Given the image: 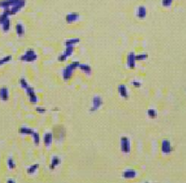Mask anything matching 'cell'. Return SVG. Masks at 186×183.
Returning a JSON list of instances; mask_svg holds the SVG:
<instances>
[{
	"label": "cell",
	"instance_id": "6da1fadb",
	"mask_svg": "<svg viewBox=\"0 0 186 183\" xmlns=\"http://www.w3.org/2000/svg\"><path fill=\"white\" fill-rule=\"evenodd\" d=\"M79 64H80V63L77 62V61H74V62H72L71 64H69V65L63 70V79H64L65 81H67V80H69V79H71V77H72V75H73V72L78 67Z\"/></svg>",
	"mask_w": 186,
	"mask_h": 183
},
{
	"label": "cell",
	"instance_id": "7a4b0ae2",
	"mask_svg": "<svg viewBox=\"0 0 186 183\" xmlns=\"http://www.w3.org/2000/svg\"><path fill=\"white\" fill-rule=\"evenodd\" d=\"M36 59H37V55L33 49L26 50L23 56L20 57V60L25 62H34L35 60H36Z\"/></svg>",
	"mask_w": 186,
	"mask_h": 183
},
{
	"label": "cell",
	"instance_id": "3957f363",
	"mask_svg": "<svg viewBox=\"0 0 186 183\" xmlns=\"http://www.w3.org/2000/svg\"><path fill=\"white\" fill-rule=\"evenodd\" d=\"M121 144V150L124 154H128L131 149V144H130V139L127 137H122L120 140Z\"/></svg>",
	"mask_w": 186,
	"mask_h": 183
},
{
	"label": "cell",
	"instance_id": "277c9868",
	"mask_svg": "<svg viewBox=\"0 0 186 183\" xmlns=\"http://www.w3.org/2000/svg\"><path fill=\"white\" fill-rule=\"evenodd\" d=\"M103 105V99L99 96H95L93 98V105L90 108V112H96L102 107Z\"/></svg>",
	"mask_w": 186,
	"mask_h": 183
},
{
	"label": "cell",
	"instance_id": "5b68a950",
	"mask_svg": "<svg viewBox=\"0 0 186 183\" xmlns=\"http://www.w3.org/2000/svg\"><path fill=\"white\" fill-rule=\"evenodd\" d=\"M173 151L171 142L168 139H163L162 141V152L163 154H170Z\"/></svg>",
	"mask_w": 186,
	"mask_h": 183
},
{
	"label": "cell",
	"instance_id": "8992f818",
	"mask_svg": "<svg viewBox=\"0 0 186 183\" xmlns=\"http://www.w3.org/2000/svg\"><path fill=\"white\" fill-rule=\"evenodd\" d=\"M74 47H73V46L65 47V52L61 55V56H59L58 60H59V61H61V62L65 61V60H66V59H67L68 57H70L71 55L73 54V52H74Z\"/></svg>",
	"mask_w": 186,
	"mask_h": 183
},
{
	"label": "cell",
	"instance_id": "52a82bcc",
	"mask_svg": "<svg viewBox=\"0 0 186 183\" xmlns=\"http://www.w3.org/2000/svg\"><path fill=\"white\" fill-rule=\"evenodd\" d=\"M26 95L28 96L29 98V101L33 104H35L37 101H38V99H37V96L35 95V89L33 87H31L30 86L26 89Z\"/></svg>",
	"mask_w": 186,
	"mask_h": 183
},
{
	"label": "cell",
	"instance_id": "ba28073f",
	"mask_svg": "<svg viewBox=\"0 0 186 183\" xmlns=\"http://www.w3.org/2000/svg\"><path fill=\"white\" fill-rule=\"evenodd\" d=\"M21 0H1L0 1V7H2L3 9L11 7L15 5H16L18 2H20Z\"/></svg>",
	"mask_w": 186,
	"mask_h": 183
},
{
	"label": "cell",
	"instance_id": "9c48e42d",
	"mask_svg": "<svg viewBox=\"0 0 186 183\" xmlns=\"http://www.w3.org/2000/svg\"><path fill=\"white\" fill-rule=\"evenodd\" d=\"M137 173L135 170H132V169H127L124 171L123 173V177L126 179H135L136 177Z\"/></svg>",
	"mask_w": 186,
	"mask_h": 183
},
{
	"label": "cell",
	"instance_id": "30bf717a",
	"mask_svg": "<svg viewBox=\"0 0 186 183\" xmlns=\"http://www.w3.org/2000/svg\"><path fill=\"white\" fill-rule=\"evenodd\" d=\"M78 19H79V14H77V13H69L65 16V20L67 23L76 22Z\"/></svg>",
	"mask_w": 186,
	"mask_h": 183
},
{
	"label": "cell",
	"instance_id": "8fae6325",
	"mask_svg": "<svg viewBox=\"0 0 186 183\" xmlns=\"http://www.w3.org/2000/svg\"><path fill=\"white\" fill-rule=\"evenodd\" d=\"M135 55L134 53H130L128 55V58H127V66L128 67H130L131 69L135 68Z\"/></svg>",
	"mask_w": 186,
	"mask_h": 183
},
{
	"label": "cell",
	"instance_id": "7c38bea8",
	"mask_svg": "<svg viewBox=\"0 0 186 183\" xmlns=\"http://www.w3.org/2000/svg\"><path fill=\"white\" fill-rule=\"evenodd\" d=\"M0 99L3 101H7L9 99V92L7 87H2L0 88Z\"/></svg>",
	"mask_w": 186,
	"mask_h": 183
},
{
	"label": "cell",
	"instance_id": "4fadbf2b",
	"mask_svg": "<svg viewBox=\"0 0 186 183\" xmlns=\"http://www.w3.org/2000/svg\"><path fill=\"white\" fill-rule=\"evenodd\" d=\"M118 92L120 96L124 99H128V90L125 85H119L118 86Z\"/></svg>",
	"mask_w": 186,
	"mask_h": 183
},
{
	"label": "cell",
	"instance_id": "5bb4252c",
	"mask_svg": "<svg viewBox=\"0 0 186 183\" xmlns=\"http://www.w3.org/2000/svg\"><path fill=\"white\" fill-rule=\"evenodd\" d=\"M53 142V134L51 132H47L44 136V143L46 147H50Z\"/></svg>",
	"mask_w": 186,
	"mask_h": 183
},
{
	"label": "cell",
	"instance_id": "9a60e30c",
	"mask_svg": "<svg viewBox=\"0 0 186 183\" xmlns=\"http://www.w3.org/2000/svg\"><path fill=\"white\" fill-rule=\"evenodd\" d=\"M136 16H137V17L141 18V19H143V18L146 16V8H145L143 6H140V7L137 8Z\"/></svg>",
	"mask_w": 186,
	"mask_h": 183
},
{
	"label": "cell",
	"instance_id": "2e32d148",
	"mask_svg": "<svg viewBox=\"0 0 186 183\" xmlns=\"http://www.w3.org/2000/svg\"><path fill=\"white\" fill-rule=\"evenodd\" d=\"M15 31H16L17 36H19V38H21V36H23L25 35V27H24V26L21 23H17L15 25Z\"/></svg>",
	"mask_w": 186,
	"mask_h": 183
},
{
	"label": "cell",
	"instance_id": "e0dca14e",
	"mask_svg": "<svg viewBox=\"0 0 186 183\" xmlns=\"http://www.w3.org/2000/svg\"><path fill=\"white\" fill-rule=\"evenodd\" d=\"M60 163H61V159L58 157H57V156L53 157V159L51 160V164H50L51 170H54V168H57Z\"/></svg>",
	"mask_w": 186,
	"mask_h": 183
},
{
	"label": "cell",
	"instance_id": "ac0fdd59",
	"mask_svg": "<svg viewBox=\"0 0 186 183\" xmlns=\"http://www.w3.org/2000/svg\"><path fill=\"white\" fill-rule=\"evenodd\" d=\"M78 68H80L83 72H85V74H87V75H90L91 72H92L91 67L89 65H87V64H79Z\"/></svg>",
	"mask_w": 186,
	"mask_h": 183
},
{
	"label": "cell",
	"instance_id": "d6986e66",
	"mask_svg": "<svg viewBox=\"0 0 186 183\" xmlns=\"http://www.w3.org/2000/svg\"><path fill=\"white\" fill-rule=\"evenodd\" d=\"M19 132H20V134H23V135H31L32 136L35 131L32 129H29V127H22L19 129Z\"/></svg>",
	"mask_w": 186,
	"mask_h": 183
},
{
	"label": "cell",
	"instance_id": "ffe728a7",
	"mask_svg": "<svg viewBox=\"0 0 186 183\" xmlns=\"http://www.w3.org/2000/svg\"><path fill=\"white\" fill-rule=\"evenodd\" d=\"M80 42L79 39H69L67 40H65V47H69V46H73L74 47L77 43Z\"/></svg>",
	"mask_w": 186,
	"mask_h": 183
},
{
	"label": "cell",
	"instance_id": "44dd1931",
	"mask_svg": "<svg viewBox=\"0 0 186 183\" xmlns=\"http://www.w3.org/2000/svg\"><path fill=\"white\" fill-rule=\"evenodd\" d=\"M38 168H39V165H38V164H34V165H32V166H30L29 168H27L26 172H27L28 174L32 175V174H34V173L37 170V169H38Z\"/></svg>",
	"mask_w": 186,
	"mask_h": 183
},
{
	"label": "cell",
	"instance_id": "7402d4cb",
	"mask_svg": "<svg viewBox=\"0 0 186 183\" xmlns=\"http://www.w3.org/2000/svg\"><path fill=\"white\" fill-rule=\"evenodd\" d=\"M2 26V28H3V30H4V32H8L9 31V29H10V26H11V24H10V19L9 18H7V19L1 25Z\"/></svg>",
	"mask_w": 186,
	"mask_h": 183
},
{
	"label": "cell",
	"instance_id": "603a6c76",
	"mask_svg": "<svg viewBox=\"0 0 186 183\" xmlns=\"http://www.w3.org/2000/svg\"><path fill=\"white\" fill-rule=\"evenodd\" d=\"M147 115H148V117H150L151 119H155L157 117L158 113H157V111L155 110V109L150 108V109H148V110H147Z\"/></svg>",
	"mask_w": 186,
	"mask_h": 183
},
{
	"label": "cell",
	"instance_id": "cb8c5ba5",
	"mask_svg": "<svg viewBox=\"0 0 186 183\" xmlns=\"http://www.w3.org/2000/svg\"><path fill=\"white\" fill-rule=\"evenodd\" d=\"M32 136H33V139H34V143L35 145H39V143H40V136H39V134L35 131Z\"/></svg>",
	"mask_w": 186,
	"mask_h": 183
},
{
	"label": "cell",
	"instance_id": "d4e9b609",
	"mask_svg": "<svg viewBox=\"0 0 186 183\" xmlns=\"http://www.w3.org/2000/svg\"><path fill=\"white\" fill-rule=\"evenodd\" d=\"M148 58L147 54H139V55H135V60L136 61H141V60H145Z\"/></svg>",
	"mask_w": 186,
	"mask_h": 183
},
{
	"label": "cell",
	"instance_id": "484cf974",
	"mask_svg": "<svg viewBox=\"0 0 186 183\" xmlns=\"http://www.w3.org/2000/svg\"><path fill=\"white\" fill-rule=\"evenodd\" d=\"M11 59H12V57H11V56L4 57L3 59H0V67H1L2 65H4V64H6V63H7V62H9Z\"/></svg>",
	"mask_w": 186,
	"mask_h": 183
},
{
	"label": "cell",
	"instance_id": "4316f807",
	"mask_svg": "<svg viewBox=\"0 0 186 183\" xmlns=\"http://www.w3.org/2000/svg\"><path fill=\"white\" fill-rule=\"evenodd\" d=\"M19 84H20L21 87H22V88H24V89H26V88L29 87V85H28L27 81H26L25 79H19Z\"/></svg>",
	"mask_w": 186,
	"mask_h": 183
},
{
	"label": "cell",
	"instance_id": "83f0119b",
	"mask_svg": "<svg viewBox=\"0 0 186 183\" xmlns=\"http://www.w3.org/2000/svg\"><path fill=\"white\" fill-rule=\"evenodd\" d=\"M174 0H162V5L164 7H170L173 4Z\"/></svg>",
	"mask_w": 186,
	"mask_h": 183
},
{
	"label": "cell",
	"instance_id": "f1b7e54d",
	"mask_svg": "<svg viewBox=\"0 0 186 183\" xmlns=\"http://www.w3.org/2000/svg\"><path fill=\"white\" fill-rule=\"evenodd\" d=\"M7 165H8L9 169H11V170L15 169V163L14 159H11V158H9V159H7Z\"/></svg>",
	"mask_w": 186,
	"mask_h": 183
},
{
	"label": "cell",
	"instance_id": "f546056e",
	"mask_svg": "<svg viewBox=\"0 0 186 183\" xmlns=\"http://www.w3.org/2000/svg\"><path fill=\"white\" fill-rule=\"evenodd\" d=\"M36 111L38 112V113L43 114V113L46 112V109H45L44 107H36Z\"/></svg>",
	"mask_w": 186,
	"mask_h": 183
},
{
	"label": "cell",
	"instance_id": "4dcf8cb0",
	"mask_svg": "<svg viewBox=\"0 0 186 183\" xmlns=\"http://www.w3.org/2000/svg\"><path fill=\"white\" fill-rule=\"evenodd\" d=\"M132 84H133V86L135 87H141V86H142V83H141L140 81H135V80L133 81Z\"/></svg>",
	"mask_w": 186,
	"mask_h": 183
},
{
	"label": "cell",
	"instance_id": "1f68e13d",
	"mask_svg": "<svg viewBox=\"0 0 186 183\" xmlns=\"http://www.w3.org/2000/svg\"><path fill=\"white\" fill-rule=\"evenodd\" d=\"M8 182H15V179H8Z\"/></svg>",
	"mask_w": 186,
	"mask_h": 183
}]
</instances>
